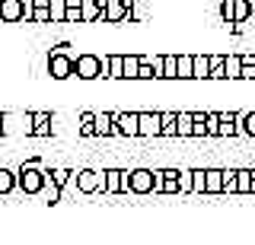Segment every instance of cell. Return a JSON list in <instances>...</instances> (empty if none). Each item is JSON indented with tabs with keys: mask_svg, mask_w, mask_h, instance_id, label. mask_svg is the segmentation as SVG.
<instances>
[{
	"mask_svg": "<svg viewBox=\"0 0 255 245\" xmlns=\"http://www.w3.org/2000/svg\"><path fill=\"white\" fill-rule=\"evenodd\" d=\"M45 181H48V169L42 165V160H26L16 169V191H22V194H29V197H35V194H42L45 191Z\"/></svg>",
	"mask_w": 255,
	"mask_h": 245,
	"instance_id": "6da1fadb",
	"label": "cell"
},
{
	"mask_svg": "<svg viewBox=\"0 0 255 245\" xmlns=\"http://www.w3.org/2000/svg\"><path fill=\"white\" fill-rule=\"evenodd\" d=\"M109 74V54H96V51H80L74 61V77L77 80H99Z\"/></svg>",
	"mask_w": 255,
	"mask_h": 245,
	"instance_id": "7a4b0ae2",
	"label": "cell"
},
{
	"mask_svg": "<svg viewBox=\"0 0 255 245\" xmlns=\"http://www.w3.org/2000/svg\"><path fill=\"white\" fill-rule=\"evenodd\" d=\"M74 45H58L51 54H48V64H45V70H48V77L51 80H70L74 77V61H77V54L70 51Z\"/></svg>",
	"mask_w": 255,
	"mask_h": 245,
	"instance_id": "3957f363",
	"label": "cell"
},
{
	"mask_svg": "<svg viewBox=\"0 0 255 245\" xmlns=\"http://www.w3.org/2000/svg\"><path fill=\"white\" fill-rule=\"evenodd\" d=\"M128 172V194H153V178L156 169H147V165H137V169H125Z\"/></svg>",
	"mask_w": 255,
	"mask_h": 245,
	"instance_id": "277c9868",
	"label": "cell"
},
{
	"mask_svg": "<svg viewBox=\"0 0 255 245\" xmlns=\"http://www.w3.org/2000/svg\"><path fill=\"white\" fill-rule=\"evenodd\" d=\"M74 178H77V191L80 194H102V172L99 169L83 165V169L74 172Z\"/></svg>",
	"mask_w": 255,
	"mask_h": 245,
	"instance_id": "5b68a950",
	"label": "cell"
},
{
	"mask_svg": "<svg viewBox=\"0 0 255 245\" xmlns=\"http://www.w3.org/2000/svg\"><path fill=\"white\" fill-rule=\"evenodd\" d=\"M102 16H106L109 26H131V6L125 3V0H106V10H102Z\"/></svg>",
	"mask_w": 255,
	"mask_h": 245,
	"instance_id": "8992f818",
	"label": "cell"
},
{
	"mask_svg": "<svg viewBox=\"0 0 255 245\" xmlns=\"http://www.w3.org/2000/svg\"><path fill=\"white\" fill-rule=\"evenodd\" d=\"M118 137H140V112H115Z\"/></svg>",
	"mask_w": 255,
	"mask_h": 245,
	"instance_id": "52a82bcc",
	"label": "cell"
},
{
	"mask_svg": "<svg viewBox=\"0 0 255 245\" xmlns=\"http://www.w3.org/2000/svg\"><path fill=\"white\" fill-rule=\"evenodd\" d=\"M102 10H106V0H83V3H80V22H83V26H96V22H106Z\"/></svg>",
	"mask_w": 255,
	"mask_h": 245,
	"instance_id": "ba28073f",
	"label": "cell"
},
{
	"mask_svg": "<svg viewBox=\"0 0 255 245\" xmlns=\"http://www.w3.org/2000/svg\"><path fill=\"white\" fill-rule=\"evenodd\" d=\"M140 137H163V112H140Z\"/></svg>",
	"mask_w": 255,
	"mask_h": 245,
	"instance_id": "9c48e42d",
	"label": "cell"
},
{
	"mask_svg": "<svg viewBox=\"0 0 255 245\" xmlns=\"http://www.w3.org/2000/svg\"><path fill=\"white\" fill-rule=\"evenodd\" d=\"M6 134H22V137H32V112H19V115H10V112H6Z\"/></svg>",
	"mask_w": 255,
	"mask_h": 245,
	"instance_id": "30bf717a",
	"label": "cell"
},
{
	"mask_svg": "<svg viewBox=\"0 0 255 245\" xmlns=\"http://www.w3.org/2000/svg\"><path fill=\"white\" fill-rule=\"evenodd\" d=\"M51 134H54V115L32 112V137H51Z\"/></svg>",
	"mask_w": 255,
	"mask_h": 245,
	"instance_id": "8fae6325",
	"label": "cell"
},
{
	"mask_svg": "<svg viewBox=\"0 0 255 245\" xmlns=\"http://www.w3.org/2000/svg\"><path fill=\"white\" fill-rule=\"evenodd\" d=\"M22 13H26V6H22V0H0V22H22Z\"/></svg>",
	"mask_w": 255,
	"mask_h": 245,
	"instance_id": "7c38bea8",
	"label": "cell"
},
{
	"mask_svg": "<svg viewBox=\"0 0 255 245\" xmlns=\"http://www.w3.org/2000/svg\"><path fill=\"white\" fill-rule=\"evenodd\" d=\"M204 194H223V169H204Z\"/></svg>",
	"mask_w": 255,
	"mask_h": 245,
	"instance_id": "4fadbf2b",
	"label": "cell"
},
{
	"mask_svg": "<svg viewBox=\"0 0 255 245\" xmlns=\"http://www.w3.org/2000/svg\"><path fill=\"white\" fill-rule=\"evenodd\" d=\"M102 194H122V169H102Z\"/></svg>",
	"mask_w": 255,
	"mask_h": 245,
	"instance_id": "5bb4252c",
	"label": "cell"
},
{
	"mask_svg": "<svg viewBox=\"0 0 255 245\" xmlns=\"http://www.w3.org/2000/svg\"><path fill=\"white\" fill-rule=\"evenodd\" d=\"M115 134V112H96V137Z\"/></svg>",
	"mask_w": 255,
	"mask_h": 245,
	"instance_id": "9a60e30c",
	"label": "cell"
},
{
	"mask_svg": "<svg viewBox=\"0 0 255 245\" xmlns=\"http://www.w3.org/2000/svg\"><path fill=\"white\" fill-rule=\"evenodd\" d=\"M191 131H195V115L191 112H175V137L185 140V137H191Z\"/></svg>",
	"mask_w": 255,
	"mask_h": 245,
	"instance_id": "2e32d148",
	"label": "cell"
},
{
	"mask_svg": "<svg viewBox=\"0 0 255 245\" xmlns=\"http://www.w3.org/2000/svg\"><path fill=\"white\" fill-rule=\"evenodd\" d=\"M211 77V54H195L191 61V80H207Z\"/></svg>",
	"mask_w": 255,
	"mask_h": 245,
	"instance_id": "e0dca14e",
	"label": "cell"
},
{
	"mask_svg": "<svg viewBox=\"0 0 255 245\" xmlns=\"http://www.w3.org/2000/svg\"><path fill=\"white\" fill-rule=\"evenodd\" d=\"M77 134L80 137H96V112H80L77 115Z\"/></svg>",
	"mask_w": 255,
	"mask_h": 245,
	"instance_id": "ac0fdd59",
	"label": "cell"
},
{
	"mask_svg": "<svg viewBox=\"0 0 255 245\" xmlns=\"http://www.w3.org/2000/svg\"><path fill=\"white\" fill-rule=\"evenodd\" d=\"M223 74H227V80H239V74H243V54H223Z\"/></svg>",
	"mask_w": 255,
	"mask_h": 245,
	"instance_id": "d6986e66",
	"label": "cell"
},
{
	"mask_svg": "<svg viewBox=\"0 0 255 245\" xmlns=\"http://www.w3.org/2000/svg\"><path fill=\"white\" fill-rule=\"evenodd\" d=\"M106 80H125V54H109V74Z\"/></svg>",
	"mask_w": 255,
	"mask_h": 245,
	"instance_id": "ffe728a7",
	"label": "cell"
},
{
	"mask_svg": "<svg viewBox=\"0 0 255 245\" xmlns=\"http://www.w3.org/2000/svg\"><path fill=\"white\" fill-rule=\"evenodd\" d=\"M16 191V169H6V165H0V197L13 194Z\"/></svg>",
	"mask_w": 255,
	"mask_h": 245,
	"instance_id": "44dd1931",
	"label": "cell"
},
{
	"mask_svg": "<svg viewBox=\"0 0 255 245\" xmlns=\"http://www.w3.org/2000/svg\"><path fill=\"white\" fill-rule=\"evenodd\" d=\"M159 80H179V54H163V77Z\"/></svg>",
	"mask_w": 255,
	"mask_h": 245,
	"instance_id": "7402d4cb",
	"label": "cell"
},
{
	"mask_svg": "<svg viewBox=\"0 0 255 245\" xmlns=\"http://www.w3.org/2000/svg\"><path fill=\"white\" fill-rule=\"evenodd\" d=\"M35 26H48L51 22V0H35V16H32Z\"/></svg>",
	"mask_w": 255,
	"mask_h": 245,
	"instance_id": "603a6c76",
	"label": "cell"
},
{
	"mask_svg": "<svg viewBox=\"0 0 255 245\" xmlns=\"http://www.w3.org/2000/svg\"><path fill=\"white\" fill-rule=\"evenodd\" d=\"M137 70H140V54L125 51V80H137Z\"/></svg>",
	"mask_w": 255,
	"mask_h": 245,
	"instance_id": "cb8c5ba5",
	"label": "cell"
},
{
	"mask_svg": "<svg viewBox=\"0 0 255 245\" xmlns=\"http://www.w3.org/2000/svg\"><path fill=\"white\" fill-rule=\"evenodd\" d=\"M42 194H45V204H48V207H54V204L61 201V185L51 178V172H48V181H45V191Z\"/></svg>",
	"mask_w": 255,
	"mask_h": 245,
	"instance_id": "d4e9b609",
	"label": "cell"
},
{
	"mask_svg": "<svg viewBox=\"0 0 255 245\" xmlns=\"http://www.w3.org/2000/svg\"><path fill=\"white\" fill-rule=\"evenodd\" d=\"M179 194H195V169H179Z\"/></svg>",
	"mask_w": 255,
	"mask_h": 245,
	"instance_id": "484cf974",
	"label": "cell"
},
{
	"mask_svg": "<svg viewBox=\"0 0 255 245\" xmlns=\"http://www.w3.org/2000/svg\"><path fill=\"white\" fill-rule=\"evenodd\" d=\"M236 194H252V169H236Z\"/></svg>",
	"mask_w": 255,
	"mask_h": 245,
	"instance_id": "4316f807",
	"label": "cell"
},
{
	"mask_svg": "<svg viewBox=\"0 0 255 245\" xmlns=\"http://www.w3.org/2000/svg\"><path fill=\"white\" fill-rule=\"evenodd\" d=\"M239 131H243V137L255 140V112H239Z\"/></svg>",
	"mask_w": 255,
	"mask_h": 245,
	"instance_id": "83f0119b",
	"label": "cell"
},
{
	"mask_svg": "<svg viewBox=\"0 0 255 245\" xmlns=\"http://www.w3.org/2000/svg\"><path fill=\"white\" fill-rule=\"evenodd\" d=\"M80 3H83V0H67V13H64V26H80Z\"/></svg>",
	"mask_w": 255,
	"mask_h": 245,
	"instance_id": "f1b7e54d",
	"label": "cell"
},
{
	"mask_svg": "<svg viewBox=\"0 0 255 245\" xmlns=\"http://www.w3.org/2000/svg\"><path fill=\"white\" fill-rule=\"evenodd\" d=\"M191 61H195V54L179 51V80H191Z\"/></svg>",
	"mask_w": 255,
	"mask_h": 245,
	"instance_id": "f546056e",
	"label": "cell"
},
{
	"mask_svg": "<svg viewBox=\"0 0 255 245\" xmlns=\"http://www.w3.org/2000/svg\"><path fill=\"white\" fill-rule=\"evenodd\" d=\"M64 13H67V0H51V26H64Z\"/></svg>",
	"mask_w": 255,
	"mask_h": 245,
	"instance_id": "4dcf8cb0",
	"label": "cell"
},
{
	"mask_svg": "<svg viewBox=\"0 0 255 245\" xmlns=\"http://www.w3.org/2000/svg\"><path fill=\"white\" fill-rule=\"evenodd\" d=\"M207 80H227V74H223V54H211V77Z\"/></svg>",
	"mask_w": 255,
	"mask_h": 245,
	"instance_id": "1f68e13d",
	"label": "cell"
},
{
	"mask_svg": "<svg viewBox=\"0 0 255 245\" xmlns=\"http://www.w3.org/2000/svg\"><path fill=\"white\" fill-rule=\"evenodd\" d=\"M204 124H207V137H220V112H207Z\"/></svg>",
	"mask_w": 255,
	"mask_h": 245,
	"instance_id": "d6a6232c",
	"label": "cell"
},
{
	"mask_svg": "<svg viewBox=\"0 0 255 245\" xmlns=\"http://www.w3.org/2000/svg\"><path fill=\"white\" fill-rule=\"evenodd\" d=\"M223 194H236V169L233 165L223 169Z\"/></svg>",
	"mask_w": 255,
	"mask_h": 245,
	"instance_id": "836d02e7",
	"label": "cell"
},
{
	"mask_svg": "<svg viewBox=\"0 0 255 245\" xmlns=\"http://www.w3.org/2000/svg\"><path fill=\"white\" fill-rule=\"evenodd\" d=\"M51 178H54V181H58V185L64 188L70 178H74V169H64V165H54V169H51Z\"/></svg>",
	"mask_w": 255,
	"mask_h": 245,
	"instance_id": "e575fe53",
	"label": "cell"
},
{
	"mask_svg": "<svg viewBox=\"0 0 255 245\" xmlns=\"http://www.w3.org/2000/svg\"><path fill=\"white\" fill-rule=\"evenodd\" d=\"M220 22L233 29V0H220Z\"/></svg>",
	"mask_w": 255,
	"mask_h": 245,
	"instance_id": "d590c367",
	"label": "cell"
},
{
	"mask_svg": "<svg viewBox=\"0 0 255 245\" xmlns=\"http://www.w3.org/2000/svg\"><path fill=\"white\" fill-rule=\"evenodd\" d=\"M191 115H195V131H191V137H207V124H204L207 112H191Z\"/></svg>",
	"mask_w": 255,
	"mask_h": 245,
	"instance_id": "8d00e7d4",
	"label": "cell"
},
{
	"mask_svg": "<svg viewBox=\"0 0 255 245\" xmlns=\"http://www.w3.org/2000/svg\"><path fill=\"white\" fill-rule=\"evenodd\" d=\"M163 137H175V112H163Z\"/></svg>",
	"mask_w": 255,
	"mask_h": 245,
	"instance_id": "74e56055",
	"label": "cell"
},
{
	"mask_svg": "<svg viewBox=\"0 0 255 245\" xmlns=\"http://www.w3.org/2000/svg\"><path fill=\"white\" fill-rule=\"evenodd\" d=\"M147 61H150V67H153L156 80H159V77H163V54H147Z\"/></svg>",
	"mask_w": 255,
	"mask_h": 245,
	"instance_id": "f35d334b",
	"label": "cell"
},
{
	"mask_svg": "<svg viewBox=\"0 0 255 245\" xmlns=\"http://www.w3.org/2000/svg\"><path fill=\"white\" fill-rule=\"evenodd\" d=\"M195 194H204V169H195Z\"/></svg>",
	"mask_w": 255,
	"mask_h": 245,
	"instance_id": "ab89813d",
	"label": "cell"
},
{
	"mask_svg": "<svg viewBox=\"0 0 255 245\" xmlns=\"http://www.w3.org/2000/svg\"><path fill=\"white\" fill-rule=\"evenodd\" d=\"M0 137H6V112H0Z\"/></svg>",
	"mask_w": 255,
	"mask_h": 245,
	"instance_id": "60d3db41",
	"label": "cell"
},
{
	"mask_svg": "<svg viewBox=\"0 0 255 245\" xmlns=\"http://www.w3.org/2000/svg\"><path fill=\"white\" fill-rule=\"evenodd\" d=\"M252 194H255V165H252Z\"/></svg>",
	"mask_w": 255,
	"mask_h": 245,
	"instance_id": "b9f144b4",
	"label": "cell"
}]
</instances>
